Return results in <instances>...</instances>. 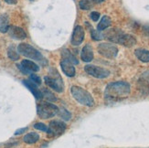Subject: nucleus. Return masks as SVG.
<instances>
[{
    "label": "nucleus",
    "mask_w": 149,
    "mask_h": 148,
    "mask_svg": "<svg viewBox=\"0 0 149 148\" xmlns=\"http://www.w3.org/2000/svg\"><path fill=\"white\" fill-rule=\"evenodd\" d=\"M143 31L146 35L149 36V26H145V27L143 28Z\"/></svg>",
    "instance_id": "nucleus-33"
},
{
    "label": "nucleus",
    "mask_w": 149,
    "mask_h": 148,
    "mask_svg": "<svg viewBox=\"0 0 149 148\" xmlns=\"http://www.w3.org/2000/svg\"><path fill=\"white\" fill-rule=\"evenodd\" d=\"M9 28H10V26H9L8 16L6 14L0 15V32H1V33L8 32Z\"/></svg>",
    "instance_id": "nucleus-18"
},
{
    "label": "nucleus",
    "mask_w": 149,
    "mask_h": 148,
    "mask_svg": "<svg viewBox=\"0 0 149 148\" xmlns=\"http://www.w3.org/2000/svg\"><path fill=\"white\" fill-rule=\"evenodd\" d=\"M61 57H62V60H66L70 62H72V64H79V61L76 59V57L70 52V51L67 49H64L61 51Z\"/></svg>",
    "instance_id": "nucleus-20"
},
{
    "label": "nucleus",
    "mask_w": 149,
    "mask_h": 148,
    "mask_svg": "<svg viewBox=\"0 0 149 148\" xmlns=\"http://www.w3.org/2000/svg\"><path fill=\"white\" fill-rule=\"evenodd\" d=\"M8 34L12 38L17 40H22L27 38V33L25 32V30L22 28L17 27V26H10Z\"/></svg>",
    "instance_id": "nucleus-11"
},
{
    "label": "nucleus",
    "mask_w": 149,
    "mask_h": 148,
    "mask_svg": "<svg viewBox=\"0 0 149 148\" xmlns=\"http://www.w3.org/2000/svg\"><path fill=\"white\" fill-rule=\"evenodd\" d=\"M18 0H5V2L6 4H9V5H15L17 3Z\"/></svg>",
    "instance_id": "nucleus-32"
},
{
    "label": "nucleus",
    "mask_w": 149,
    "mask_h": 148,
    "mask_svg": "<svg viewBox=\"0 0 149 148\" xmlns=\"http://www.w3.org/2000/svg\"><path fill=\"white\" fill-rule=\"evenodd\" d=\"M84 70L87 74L94 77L96 79H105L110 76V72L108 69L95 65H90V64L86 65L84 67Z\"/></svg>",
    "instance_id": "nucleus-8"
},
{
    "label": "nucleus",
    "mask_w": 149,
    "mask_h": 148,
    "mask_svg": "<svg viewBox=\"0 0 149 148\" xmlns=\"http://www.w3.org/2000/svg\"><path fill=\"white\" fill-rule=\"evenodd\" d=\"M134 55L140 61L145 63L149 62V50L145 49H137L134 50Z\"/></svg>",
    "instance_id": "nucleus-17"
},
{
    "label": "nucleus",
    "mask_w": 149,
    "mask_h": 148,
    "mask_svg": "<svg viewBox=\"0 0 149 148\" xmlns=\"http://www.w3.org/2000/svg\"><path fill=\"white\" fill-rule=\"evenodd\" d=\"M90 17L92 19L93 21H98L99 18H100V13L99 12H96V11H93L92 13L90 14Z\"/></svg>",
    "instance_id": "nucleus-29"
},
{
    "label": "nucleus",
    "mask_w": 149,
    "mask_h": 148,
    "mask_svg": "<svg viewBox=\"0 0 149 148\" xmlns=\"http://www.w3.org/2000/svg\"><path fill=\"white\" fill-rule=\"evenodd\" d=\"M8 58L11 60L16 61V60H19V54H18V52H17L16 49L13 47H10L8 49Z\"/></svg>",
    "instance_id": "nucleus-25"
},
{
    "label": "nucleus",
    "mask_w": 149,
    "mask_h": 148,
    "mask_svg": "<svg viewBox=\"0 0 149 148\" xmlns=\"http://www.w3.org/2000/svg\"><path fill=\"white\" fill-rule=\"evenodd\" d=\"M17 52H19V54L29 58V59L34 60L36 61H40L43 64L47 63L46 59L43 57V55L40 52V51L27 43L19 44L17 47Z\"/></svg>",
    "instance_id": "nucleus-3"
},
{
    "label": "nucleus",
    "mask_w": 149,
    "mask_h": 148,
    "mask_svg": "<svg viewBox=\"0 0 149 148\" xmlns=\"http://www.w3.org/2000/svg\"><path fill=\"white\" fill-rule=\"evenodd\" d=\"M98 53L102 57L106 58L109 60H113L116 58L118 54V49L116 46L110 43H101L97 47Z\"/></svg>",
    "instance_id": "nucleus-7"
},
{
    "label": "nucleus",
    "mask_w": 149,
    "mask_h": 148,
    "mask_svg": "<svg viewBox=\"0 0 149 148\" xmlns=\"http://www.w3.org/2000/svg\"><path fill=\"white\" fill-rule=\"evenodd\" d=\"M72 97L76 100V101L79 102L80 104L87 106V107H93L94 105V99L93 98L92 94L87 92L85 89L80 86H72L70 89Z\"/></svg>",
    "instance_id": "nucleus-2"
},
{
    "label": "nucleus",
    "mask_w": 149,
    "mask_h": 148,
    "mask_svg": "<svg viewBox=\"0 0 149 148\" xmlns=\"http://www.w3.org/2000/svg\"><path fill=\"white\" fill-rule=\"evenodd\" d=\"M20 64L29 74H31V72H38V70H40V66L31 60H23Z\"/></svg>",
    "instance_id": "nucleus-16"
},
{
    "label": "nucleus",
    "mask_w": 149,
    "mask_h": 148,
    "mask_svg": "<svg viewBox=\"0 0 149 148\" xmlns=\"http://www.w3.org/2000/svg\"><path fill=\"white\" fill-rule=\"evenodd\" d=\"M29 79L32 81L34 83H36L37 85H40L41 84V79L40 76H38L37 74H30L29 75Z\"/></svg>",
    "instance_id": "nucleus-28"
},
{
    "label": "nucleus",
    "mask_w": 149,
    "mask_h": 148,
    "mask_svg": "<svg viewBox=\"0 0 149 148\" xmlns=\"http://www.w3.org/2000/svg\"><path fill=\"white\" fill-rule=\"evenodd\" d=\"M58 115L64 121H70L72 119V114L65 108H61L59 110V113H58Z\"/></svg>",
    "instance_id": "nucleus-22"
},
{
    "label": "nucleus",
    "mask_w": 149,
    "mask_h": 148,
    "mask_svg": "<svg viewBox=\"0 0 149 148\" xmlns=\"http://www.w3.org/2000/svg\"><path fill=\"white\" fill-rule=\"evenodd\" d=\"M45 83L52 90L58 93H61L64 91V84L61 77L58 73L57 70H55V74L49 75V76H45L44 77Z\"/></svg>",
    "instance_id": "nucleus-5"
},
{
    "label": "nucleus",
    "mask_w": 149,
    "mask_h": 148,
    "mask_svg": "<svg viewBox=\"0 0 149 148\" xmlns=\"http://www.w3.org/2000/svg\"><path fill=\"white\" fill-rule=\"evenodd\" d=\"M67 125L65 123L60 120H53L49 124V129L47 132V135L49 138H54L61 135L65 132Z\"/></svg>",
    "instance_id": "nucleus-6"
},
{
    "label": "nucleus",
    "mask_w": 149,
    "mask_h": 148,
    "mask_svg": "<svg viewBox=\"0 0 149 148\" xmlns=\"http://www.w3.org/2000/svg\"><path fill=\"white\" fill-rule=\"evenodd\" d=\"M124 33L123 31L119 30V29H110L107 31V33L103 35V37H105V38H107L108 40L112 41L113 43H117L118 44V41H119V38L121 37V35Z\"/></svg>",
    "instance_id": "nucleus-15"
},
{
    "label": "nucleus",
    "mask_w": 149,
    "mask_h": 148,
    "mask_svg": "<svg viewBox=\"0 0 149 148\" xmlns=\"http://www.w3.org/2000/svg\"><path fill=\"white\" fill-rule=\"evenodd\" d=\"M17 67L19 69H20L21 70V72L23 73V74H26V75H27V74H29L28 72H27V70H26L23 67H22V65H21V64H17Z\"/></svg>",
    "instance_id": "nucleus-31"
},
{
    "label": "nucleus",
    "mask_w": 149,
    "mask_h": 148,
    "mask_svg": "<svg viewBox=\"0 0 149 148\" xmlns=\"http://www.w3.org/2000/svg\"><path fill=\"white\" fill-rule=\"evenodd\" d=\"M42 94H43V97L49 101H57V98L55 97V95L50 91H49L48 89H44L42 91Z\"/></svg>",
    "instance_id": "nucleus-24"
},
{
    "label": "nucleus",
    "mask_w": 149,
    "mask_h": 148,
    "mask_svg": "<svg viewBox=\"0 0 149 148\" xmlns=\"http://www.w3.org/2000/svg\"><path fill=\"white\" fill-rule=\"evenodd\" d=\"M28 130V127H24V128H20V129H17L16 132H15V135H19V134H21L23 133H25L26 131Z\"/></svg>",
    "instance_id": "nucleus-30"
},
{
    "label": "nucleus",
    "mask_w": 149,
    "mask_h": 148,
    "mask_svg": "<svg viewBox=\"0 0 149 148\" xmlns=\"http://www.w3.org/2000/svg\"><path fill=\"white\" fill-rule=\"evenodd\" d=\"M61 68L63 73L68 77H74L76 74V70L72 62H70L66 60H62L61 61Z\"/></svg>",
    "instance_id": "nucleus-12"
},
{
    "label": "nucleus",
    "mask_w": 149,
    "mask_h": 148,
    "mask_svg": "<svg viewBox=\"0 0 149 148\" xmlns=\"http://www.w3.org/2000/svg\"><path fill=\"white\" fill-rule=\"evenodd\" d=\"M101 31L95 30L93 28L91 29V38L93 40H101L102 38H103V35L102 33H100Z\"/></svg>",
    "instance_id": "nucleus-26"
},
{
    "label": "nucleus",
    "mask_w": 149,
    "mask_h": 148,
    "mask_svg": "<svg viewBox=\"0 0 149 148\" xmlns=\"http://www.w3.org/2000/svg\"><path fill=\"white\" fill-rule=\"evenodd\" d=\"M22 83L29 90V92L34 95V97L36 99L40 100V99L43 98L42 92L38 88L36 83H34L33 81H30V80H24V81H22Z\"/></svg>",
    "instance_id": "nucleus-10"
},
{
    "label": "nucleus",
    "mask_w": 149,
    "mask_h": 148,
    "mask_svg": "<svg viewBox=\"0 0 149 148\" xmlns=\"http://www.w3.org/2000/svg\"><path fill=\"white\" fill-rule=\"evenodd\" d=\"M118 44L123 45V46L127 47V48H131L136 44V40H135V38L132 35L123 33L119 38Z\"/></svg>",
    "instance_id": "nucleus-13"
},
{
    "label": "nucleus",
    "mask_w": 149,
    "mask_h": 148,
    "mask_svg": "<svg viewBox=\"0 0 149 148\" xmlns=\"http://www.w3.org/2000/svg\"><path fill=\"white\" fill-rule=\"evenodd\" d=\"M84 40V29L81 26H76L72 36V44L73 46H79Z\"/></svg>",
    "instance_id": "nucleus-9"
},
{
    "label": "nucleus",
    "mask_w": 149,
    "mask_h": 148,
    "mask_svg": "<svg viewBox=\"0 0 149 148\" xmlns=\"http://www.w3.org/2000/svg\"><path fill=\"white\" fill-rule=\"evenodd\" d=\"M38 140H40V134H38V133H35V132L29 133H27V134H26V135L23 137L24 143L29 144V145L35 144V143L38 142Z\"/></svg>",
    "instance_id": "nucleus-19"
},
{
    "label": "nucleus",
    "mask_w": 149,
    "mask_h": 148,
    "mask_svg": "<svg viewBox=\"0 0 149 148\" xmlns=\"http://www.w3.org/2000/svg\"><path fill=\"white\" fill-rule=\"evenodd\" d=\"M33 127L37 130H40V131H42V132H48V129H49V126H47L45 124L43 123H36Z\"/></svg>",
    "instance_id": "nucleus-27"
},
{
    "label": "nucleus",
    "mask_w": 149,
    "mask_h": 148,
    "mask_svg": "<svg viewBox=\"0 0 149 148\" xmlns=\"http://www.w3.org/2000/svg\"><path fill=\"white\" fill-rule=\"evenodd\" d=\"M30 1H35V0H30Z\"/></svg>",
    "instance_id": "nucleus-35"
},
{
    "label": "nucleus",
    "mask_w": 149,
    "mask_h": 148,
    "mask_svg": "<svg viewBox=\"0 0 149 148\" xmlns=\"http://www.w3.org/2000/svg\"><path fill=\"white\" fill-rule=\"evenodd\" d=\"M104 0H93V2L94 4H100V3H102Z\"/></svg>",
    "instance_id": "nucleus-34"
},
{
    "label": "nucleus",
    "mask_w": 149,
    "mask_h": 148,
    "mask_svg": "<svg viewBox=\"0 0 149 148\" xmlns=\"http://www.w3.org/2000/svg\"><path fill=\"white\" fill-rule=\"evenodd\" d=\"M131 92V86L126 81H114L106 86L104 98L107 101L115 102L127 98Z\"/></svg>",
    "instance_id": "nucleus-1"
},
{
    "label": "nucleus",
    "mask_w": 149,
    "mask_h": 148,
    "mask_svg": "<svg viewBox=\"0 0 149 148\" xmlns=\"http://www.w3.org/2000/svg\"><path fill=\"white\" fill-rule=\"evenodd\" d=\"M112 24V20L108 16H103L101 19L100 23L97 26V30L98 31H102L106 28H108Z\"/></svg>",
    "instance_id": "nucleus-21"
},
{
    "label": "nucleus",
    "mask_w": 149,
    "mask_h": 148,
    "mask_svg": "<svg viewBox=\"0 0 149 148\" xmlns=\"http://www.w3.org/2000/svg\"><path fill=\"white\" fill-rule=\"evenodd\" d=\"M60 108L50 102H42L37 106V113L40 118L47 120L54 117L59 113Z\"/></svg>",
    "instance_id": "nucleus-4"
},
{
    "label": "nucleus",
    "mask_w": 149,
    "mask_h": 148,
    "mask_svg": "<svg viewBox=\"0 0 149 148\" xmlns=\"http://www.w3.org/2000/svg\"><path fill=\"white\" fill-rule=\"evenodd\" d=\"M93 49L89 44L85 45L81 52V58L84 62H91L93 60Z\"/></svg>",
    "instance_id": "nucleus-14"
},
{
    "label": "nucleus",
    "mask_w": 149,
    "mask_h": 148,
    "mask_svg": "<svg viewBox=\"0 0 149 148\" xmlns=\"http://www.w3.org/2000/svg\"><path fill=\"white\" fill-rule=\"evenodd\" d=\"M79 6L81 9L82 10H89L93 8V0H81Z\"/></svg>",
    "instance_id": "nucleus-23"
}]
</instances>
